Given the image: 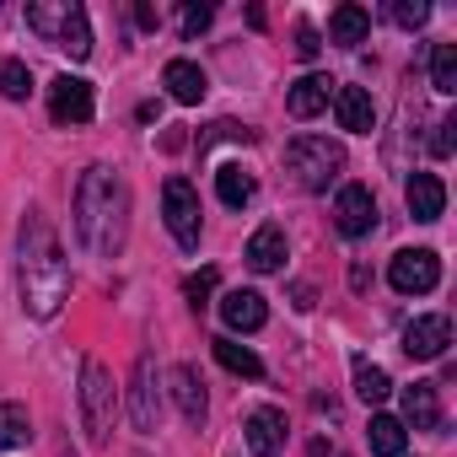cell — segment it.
Wrapping results in <instances>:
<instances>
[{
  "label": "cell",
  "mask_w": 457,
  "mask_h": 457,
  "mask_svg": "<svg viewBox=\"0 0 457 457\" xmlns=\"http://www.w3.org/2000/svg\"><path fill=\"white\" fill-rule=\"evenodd\" d=\"M17 280H22V307L33 312V318H60V307H65V296H71V259H65V248H60V237H54V226L38 215V210H28V220H22V237H17Z\"/></svg>",
  "instance_id": "6da1fadb"
},
{
  "label": "cell",
  "mask_w": 457,
  "mask_h": 457,
  "mask_svg": "<svg viewBox=\"0 0 457 457\" xmlns=\"http://www.w3.org/2000/svg\"><path fill=\"white\" fill-rule=\"evenodd\" d=\"M76 237L97 259H119L129 237V183L113 167H87L76 183Z\"/></svg>",
  "instance_id": "7a4b0ae2"
},
{
  "label": "cell",
  "mask_w": 457,
  "mask_h": 457,
  "mask_svg": "<svg viewBox=\"0 0 457 457\" xmlns=\"http://www.w3.org/2000/svg\"><path fill=\"white\" fill-rule=\"evenodd\" d=\"M113 414H119L113 371H108L103 361H81V430H87V441H92V446H108Z\"/></svg>",
  "instance_id": "3957f363"
},
{
  "label": "cell",
  "mask_w": 457,
  "mask_h": 457,
  "mask_svg": "<svg viewBox=\"0 0 457 457\" xmlns=\"http://www.w3.org/2000/svg\"><path fill=\"white\" fill-rule=\"evenodd\" d=\"M286 167L296 172L302 188L323 194V188L345 172V145H334V140H323V135H296V140L286 145Z\"/></svg>",
  "instance_id": "277c9868"
},
{
  "label": "cell",
  "mask_w": 457,
  "mask_h": 457,
  "mask_svg": "<svg viewBox=\"0 0 457 457\" xmlns=\"http://www.w3.org/2000/svg\"><path fill=\"white\" fill-rule=\"evenodd\" d=\"M162 215H167L172 243L194 253V248H199V194H194L188 178H167V188H162Z\"/></svg>",
  "instance_id": "5b68a950"
},
{
  "label": "cell",
  "mask_w": 457,
  "mask_h": 457,
  "mask_svg": "<svg viewBox=\"0 0 457 457\" xmlns=\"http://www.w3.org/2000/svg\"><path fill=\"white\" fill-rule=\"evenodd\" d=\"M387 280H393L398 296H425V291L441 286V259L430 248H403V253H393Z\"/></svg>",
  "instance_id": "8992f818"
},
{
  "label": "cell",
  "mask_w": 457,
  "mask_h": 457,
  "mask_svg": "<svg viewBox=\"0 0 457 457\" xmlns=\"http://www.w3.org/2000/svg\"><path fill=\"white\" fill-rule=\"evenodd\" d=\"M334 226L345 237H371L377 232V199L366 183H345L339 199H334Z\"/></svg>",
  "instance_id": "52a82bcc"
},
{
  "label": "cell",
  "mask_w": 457,
  "mask_h": 457,
  "mask_svg": "<svg viewBox=\"0 0 457 457\" xmlns=\"http://www.w3.org/2000/svg\"><path fill=\"white\" fill-rule=\"evenodd\" d=\"M129 420H135V430H140V436H151V430H156V420H162V387H156V366H151V355H140V361H135V382H129Z\"/></svg>",
  "instance_id": "ba28073f"
},
{
  "label": "cell",
  "mask_w": 457,
  "mask_h": 457,
  "mask_svg": "<svg viewBox=\"0 0 457 457\" xmlns=\"http://www.w3.org/2000/svg\"><path fill=\"white\" fill-rule=\"evenodd\" d=\"M49 113H54L60 124H87V119L97 113L92 81H81V76H60V81H49Z\"/></svg>",
  "instance_id": "9c48e42d"
},
{
  "label": "cell",
  "mask_w": 457,
  "mask_h": 457,
  "mask_svg": "<svg viewBox=\"0 0 457 457\" xmlns=\"http://www.w3.org/2000/svg\"><path fill=\"white\" fill-rule=\"evenodd\" d=\"M446 345H452V318H446V312H425V318H414V323L403 328L409 361H441Z\"/></svg>",
  "instance_id": "30bf717a"
},
{
  "label": "cell",
  "mask_w": 457,
  "mask_h": 457,
  "mask_svg": "<svg viewBox=\"0 0 457 457\" xmlns=\"http://www.w3.org/2000/svg\"><path fill=\"white\" fill-rule=\"evenodd\" d=\"M220 323L232 328V334H259L270 323V307L259 291H226L220 296Z\"/></svg>",
  "instance_id": "8fae6325"
},
{
  "label": "cell",
  "mask_w": 457,
  "mask_h": 457,
  "mask_svg": "<svg viewBox=\"0 0 457 457\" xmlns=\"http://www.w3.org/2000/svg\"><path fill=\"white\" fill-rule=\"evenodd\" d=\"M334 113H339V129H350V135L377 129V103L366 87H334Z\"/></svg>",
  "instance_id": "7c38bea8"
},
{
  "label": "cell",
  "mask_w": 457,
  "mask_h": 457,
  "mask_svg": "<svg viewBox=\"0 0 457 457\" xmlns=\"http://www.w3.org/2000/svg\"><path fill=\"white\" fill-rule=\"evenodd\" d=\"M403 204H409L414 220H441V210H446V183H441L436 172H414V178L403 183Z\"/></svg>",
  "instance_id": "4fadbf2b"
},
{
  "label": "cell",
  "mask_w": 457,
  "mask_h": 457,
  "mask_svg": "<svg viewBox=\"0 0 457 457\" xmlns=\"http://www.w3.org/2000/svg\"><path fill=\"white\" fill-rule=\"evenodd\" d=\"M243 430H248V452L253 457H280L286 452V414L280 409H253Z\"/></svg>",
  "instance_id": "5bb4252c"
},
{
  "label": "cell",
  "mask_w": 457,
  "mask_h": 457,
  "mask_svg": "<svg viewBox=\"0 0 457 457\" xmlns=\"http://www.w3.org/2000/svg\"><path fill=\"white\" fill-rule=\"evenodd\" d=\"M328 97H334V81L328 76H302V81H291L286 108H291V119H318L328 108Z\"/></svg>",
  "instance_id": "9a60e30c"
},
{
  "label": "cell",
  "mask_w": 457,
  "mask_h": 457,
  "mask_svg": "<svg viewBox=\"0 0 457 457\" xmlns=\"http://www.w3.org/2000/svg\"><path fill=\"white\" fill-rule=\"evenodd\" d=\"M172 398H178V414H183L188 425H204L210 398H204V382H199L194 366H172Z\"/></svg>",
  "instance_id": "2e32d148"
},
{
  "label": "cell",
  "mask_w": 457,
  "mask_h": 457,
  "mask_svg": "<svg viewBox=\"0 0 457 457\" xmlns=\"http://www.w3.org/2000/svg\"><path fill=\"white\" fill-rule=\"evenodd\" d=\"M162 87H167L178 103H204V92H210V76H204L194 60H167V71H162Z\"/></svg>",
  "instance_id": "e0dca14e"
},
{
  "label": "cell",
  "mask_w": 457,
  "mask_h": 457,
  "mask_svg": "<svg viewBox=\"0 0 457 457\" xmlns=\"http://www.w3.org/2000/svg\"><path fill=\"white\" fill-rule=\"evenodd\" d=\"M403 425H414V430H441V398H436V382H414V387H403Z\"/></svg>",
  "instance_id": "ac0fdd59"
},
{
  "label": "cell",
  "mask_w": 457,
  "mask_h": 457,
  "mask_svg": "<svg viewBox=\"0 0 457 457\" xmlns=\"http://www.w3.org/2000/svg\"><path fill=\"white\" fill-rule=\"evenodd\" d=\"M286 264V232L270 220V226H259V232L248 237V270H259V275H275Z\"/></svg>",
  "instance_id": "d6986e66"
},
{
  "label": "cell",
  "mask_w": 457,
  "mask_h": 457,
  "mask_svg": "<svg viewBox=\"0 0 457 457\" xmlns=\"http://www.w3.org/2000/svg\"><path fill=\"white\" fill-rule=\"evenodd\" d=\"M215 194H220V204L243 210V204L259 194V178H253L243 162H226V167H215Z\"/></svg>",
  "instance_id": "ffe728a7"
},
{
  "label": "cell",
  "mask_w": 457,
  "mask_h": 457,
  "mask_svg": "<svg viewBox=\"0 0 457 457\" xmlns=\"http://www.w3.org/2000/svg\"><path fill=\"white\" fill-rule=\"evenodd\" d=\"M403 441H409V430L398 414H371V430H366L371 457H403Z\"/></svg>",
  "instance_id": "44dd1931"
},
{
  "label": "cell",
  "mask_w": 457,
  "mask_h": 457,
  "mask_svg": "<svg viewBox=\"0 0 457 457\" xmlns=\"http://www.w3.org/2000/svg\"><path fill=\"white\" fill-rule=\"evenodd\" d=\"M210 350H215V361H220L226 371H237V377H248V382L264 377V361H259L248 345H237V339H226V334H220V339H210Z\"/></svg>",
  "instance_id": "7402d4cb"
},
{
  "label": "cell",
  "mask_w": 457,
  "mask_h": 457,
  "mask_svg": "<svg viewBox=\"0 0 457 457\" xmlns=\"http://www.w3.org/2000/svg\"><path fill=\"white\" fill-rule=\"evenodd\" d=\"M54 49H65L71 60H87V54H92V22H87V6H71V17H65Z\"/></svg>",
  "instance_id": "603a6c76"
},
{
  "label": "cell",
  "mask_w": 457,
  "mask_h": 457,
  "mask_svg": "<svg viewBox=\"0 0 457 457\" xmlns=\"http://www.w3.org/2000/svg\"><path fill=\"white\" fill-rule=\"evenodd\" d=\"M366 33H371V12H361V6H339L328 17V38L334 44H366Z\"/></svg>",
  "instance_id": "cb8c5ba5"
},
{
  "label": "cell",
  "mask_w": 457,
  "mask_h": 457,
  "mask_svg": "<svg viewBox=\"0 0 457 457\" xmlns=\"http://www.w3.org/2000/svg\"><path fill=\"white\" fill-rule=\"evenodd\" d=\"M387 393H393V377H387L377 361L355 355V398H361V403H382Z\"/></svg>",
  "instance_id": "d4e9b609"
},
{
  "label": "cell",
  "mask_w": 457,
  "mask_h": 457,
  "mask_svg": "<svg viewBox=\"0 0 457 457\" xmlns=\"http://www.w3.org/2000/svg\"><path fill=\"white\" fill-rule=\"evenodd\" d=\"M33 441V420L22 403H0V452H12V446H28Z\"/></svg>",
  "instance_id": "484cf974"
},
{
  "label": "cell",
  "mask_w": 457,
  "mask_h": 457,
  "mask_svg": "<svg viewBox=\"0 0 457 457\" xmlns=\"http://www.w3.org/2000/svg\"><path fill=\"white\" fill-rule=\"evenodd\" d=\"M430 87L436 92H457V44H436L430 49Z\"/></svg>",
  "instance_id": "4316f807"
},
{
  "label": "cell",
  "mask_w": 457,
  "mask_h": 457,
  "mask_svg": "<svg viewBox=\"0 0 457 457\" xmlns=\"http://www.w3.org/2000/svg\"><path fill=\"white\" fill-rule=\"evenodd\" d=\"M28 92H33V71L22 60H0V97L28 103Z\"/></svg>",
  "instance_id": "83f0119b"
},
{
  "label": "cell",
  "mask_w": 457,
  "mask_h": 457,
  "mask_svg": "<svg viewBox=\"0 0 457 457\" xmlns=\"http://www.w3.org/2000/svg\"><path fill=\"white\" fill-rule=\"evenodd\" d=\"M65 17H71V0H60V6H28V28H33V33H44L49 44L60 38Z\"/></svg>",
  "instance_id": "f1b7e54d"
},
{
  "label": "cell",
  "mask_w": 457,
  "mask_h": 457,
  "mask_svg": "<svg viewBox=\"0 0 457 457\" xmlns=\"http://www.w3.org/2000/svg\"><path fill=\"white\" fill-rule=\"evenodd\" d=\"M393 22L414 33V28H425V22H430V6H425V0H398V6H393Z\"/></svg>",
  "instance_id": "f546056e"
},
{
  "label": "cell",
  "mask_w": 457,
  "mask_h": 457,
  "mask_svg": "<svg viewBox=\"0 0 457 457\" xmlns=\"http://www.w3.org/2000/svg\"><path fill=\"white\" fill-rule=\"evenodd\" d=\"M210 291H215V270H199V275H188V280H183V296H188L194 307H204V302H210Z\"/></svg>",
  "instance_id": "4dcf8cb0"
},
{
  "label": "cell",
  "mask_w": 457,
  "mask_h": 457,
  "mask_svg": "<svg viewBox=\"0 0 457 457\" xmlns=\"http://www.w3.org/2000/svg\"><path fill=\"white\" fill-rule=\"evenodd\" d=\"M210 17H215V6H183V17H178V28H183V38H194V33H204V28H210Z\"/></svg>",
  "instance_id": "1f68e13d"
},
{
  "label": "cell",
  "mask_w": 457,
  "mask_h": 457,
  "mask_svg": "<svg viewBox=\"0 0 457 457\" xmlns=\"http://www.w3.org/2000/svg\"><path fill=\"white\" fill-rule=\"evenodd\" d=\"M318 49H323L318 28H307V22H302V28H296V54H302V60H318Z\"/></svg>",
  "instance_id": "d6a6232c"
},
{
  "label": "cell",
  "mask_w": 457,
  "mask_h": 457,
  "mask_svg": "<svg viewBox=\"0 0 457 457\" xmlns=\"http://www.w3.org/2000/svg\"><path fill=\"white\" fill-rule=\"evenodd\" d=\"M452 129H457L452 119H441V124H436V135H430V151H436V156H452Z\"/></svg>",
  "instance_id": "836d02e7"
}]
</instances>
